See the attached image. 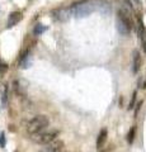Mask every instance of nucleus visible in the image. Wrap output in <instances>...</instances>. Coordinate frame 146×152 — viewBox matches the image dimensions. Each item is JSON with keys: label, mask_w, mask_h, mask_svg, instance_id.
I'll return each instance as SVG.
<instances>
[{"label": "nucleus", "mask_w": 146, "mask_h": 152, "mask_svg": "<svg viewBox=\"0 0 146 152\" xmlns=\"http://www.w3.org/2000/svg\"><path fill=\"white\" fill-rule=\"evenodd\" d=\"M70 14L76 18H85L94 12V4L89 0H81L70 7Z\"/></svg>", "instance_id": "nucleus-1"}, {"label": "nucleus", "mask_w": 146, "mask_h": 152, "mask_svg": "<svg viewBox=\"0 0 146 152\" xmlns=\"http://www.w3.org/2000/svg\"><path fill=\"white\" fill-rule=\"evenodd\" d=\"M57 136H59L57 129H47V131L43 129L41 132H37L34 134H32L31 140L38 145H48L51 142H54Z\"/></svg>", "instance_id": "nucleus-2"}, {"label": "nucleus", "mask_w": 146, "mask_h": 152, "mask_svg": "<svg viewBox=\"0 0 146 152\" xmlns=\"http://www.w3.org/2000/svg\"><path fill=\"white\" fill-rule=\"evenodd\" d=\"M50 124V119L46 115H36L34 118L27 123V132L31 134H34L37 132L43 131L45 128Z\"/></svg>", "instance_id": "nucleus-3"}, {"label": "nucleus", "mask_w": 146, "mask_h": 152, "mask_svg": "<svg viewBox=\"0 0 146 152\" xmlns=\"http://www.w3.org/2000/svg\"><path fill=\"white\" fill-rule=\"evenodd\" d=\"M64 142L60 141V140H55L54 142L46 145L45 147V151L43 152H64Z\"/></svg>", "instance_id": "nucleus-4"}, {"label": "nucleus", "mask_w": 146, "mask_h": 152, "mask_svg": "<svg viewBox=\"0 0 146 152\" xmlns=\"http://www.w3.org/2000/svg\"><path fill=\"white\" fill-rule=\"evenodd\" d=\"M22 18H23V15H22V13H21V12H13V13L10 14V15H9L7 27H8V28L14 27V26L18 24V23H19V22L22 20Z\"/></svg>", "instance_id": "nucleus-5"}, {"label": "nucleus", "mask_w": 146, "mask_h": 152, "mask_svg": "<svg viewBox=\"0 0 146 152\" xmlns=\"http://www.w3.org/2000/svg\"><path fill=\"white\" fill-rule=\"evenodd\" d=\"M141 67V56L139 51H134V56H132V71L134 74H137Z\"/></svg>", "instance_id": "nucleus-6"}, {"label": "nucleus", "mask_w": 146, "mask_h": 152, "mask_svg": "<svg viewBox=\"0 0 146 152\" xmlns=\"http://www.w3.org/2000/svg\"><path fill=\"white\" fill-rule=\"evenodd\" d=\"M107 141V129L104 128V129H102L101 133L98 134V140H97V147L98 148H102L103 146H104Z\"/></svg>", "instance_id": "nucleus-7"}, {"label": "nucleus", "mask_w": 146, "mask_h": 152, "mask_svg": "<svg viewBox=\"0 0 146 152\" xmlns=\"http://www.w3.org/2000/svg\"><path fill=\"white\" fill-rule=\"evenodd\" d=\"M21 65H22V67L23 69H27V67H29V66L32 65V57L31 56H22L21 57Z\"/></svg>", "instance_id": "nucleus-8"}, {"label": "nucleus", "mask_w": 146, "mask_h": 152, "mask_svg": "<svg viewBox=\"0 0 146 152\" xmlns=\"http://www.w3.org/2000/svg\"><path fill=\"white\" fill-rule=\"evenodd\" d=\"M69 13H70V10L67 9V10H65V9H61V10H59L57 12V19H60V20H66V19L69 18Z\"/></svg>", "instance_id": "nucleus-9"}, {"label": "nucleus", "mask_w": 146, "mask_h": 152, "mask_svg": "<svg viewBox=\"0 0 146 152\" xmlns=\"http://www.w3.org/2000/svg\"><path fill=\"white\" fill-rule=\"evenodd\" d=\"M46 29H47V28L43 27L42 24H37V26L34 27V29H33V33H34V36H41Z\"/></svg>", "instance_id": "nucleus-10"}, {"label": "nucleus", "mask_w": 146, "mask_h": 152, "mask_svg": "<svg viewBox=\"0 0 146 152\" xmlns=\"http://www.w3.org/2000/svg\"><path fill=\"white\" fill-rule=\"evenodd\" d=\"M135 132H136V128L132 127L130 129L128 134H127V142H128V143H132V142H134V140H135Z\"/></svg>", "instance_id": "nucleus-11"}, {"label": "nucleus", "mask_w": 146, "mask_h": 152, "mask_svg": "<svg viewBox=\"0 0 146 152\" xmlns=\"http://www.w3.org/2000/svg\"><path fill=\"white\" fill-rule=\"evenodd\" d=\"M139 88L146 89V74H145V76H142V77L139 80Z\"/></svg>", "instance_id": "nucleus-12"}, {"label": "nucleus", "mask_w": 146, "mask_h": 152, "mask_svg": "<svg viewBox=\"0 0 146 152\" xmlns=\"http://www.w3.org/2000/svg\"><path fill=\"white\" fill-rule=\"evenodd\" d=\"M0 146L1 147L5 146V134H4V132L0 133Z\"/></svg>", "instance_id": "nucleus-13"}, {"label": "nucleus", "mask_w": 146, "mask_h": 152, "mask_svg": "<svg viewBox=\"0 0 146 152\" xmlns=\"http://www.w3.org/2000/svg\"><path fill=\"white\" fill-rule=\"evenodd\" d=\"M141 42H142V48L146 52V31H145V33L142 34V37H141Z\"/></svg>", "instance_id": "nucleus-14"}, {"label": "nucleus", "mask_w": 146, "mask_h": 152, "mask_svg": "<svg viewBox=\"0 0 146 152\" xmlns=\"http://www.w3.org/2000/svg\"><path fill=\"white\" fill-rule=\"evenodd\" d=\"M135 100H136V93H134V95H132V99H131V103H130V109H132L134 108V104H135Z\"/></svg>", "instance_id": "nucleus-15"}, {"label": "nucleus", "mask_w": 146, "mask_h": 152, "mask_svg": "<svg viewBox=\"0 0 146 152\" xmlns=\"http://www.w3.org/2000/svg\"><path fill=\"white\" fill-rule=\"evenodd\" d=\"M134 1H135V4H136V7H141V0H134Z\"/></svg>", "instance_id": "nucleus-16"}]
</instances>
